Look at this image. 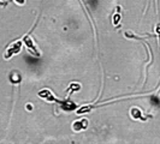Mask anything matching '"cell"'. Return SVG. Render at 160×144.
I'll use <instances>...</instances> for the list:
<instances>
[{"label":"cell","mask_w":160,"mask_h":144,"mask_svg":"<svg viewBox=\"0 0 160 144\" xmlns=\"http://www.w3.org/2000/svg\"><path fill=\"white\" fill-rule=\"evenodd\" d=\"M22 41H16V42H12L10 46H8L6 49H5V53H4V59H11L12 56L15 55V54H18L19 52H21V49H22Z\"/></svg>","instance_id":"obj_1"},{"label":"cell","mask_w":160,"mask_h":144,"mask_svg":"<svg viewBox=\"0 0 160 144\" xmlns=\"http://www.w3.org/2000/svg\"><path fill=\"white\" fill-rule=\"evenodd\" d=\"M15 2H16L17 5H19V6H23V5H25V1L27 0H13Z\"/></svg>","instance_id":"obj_8"},{"label":"cell","mask_w":160,"mask_h":144,"mask_svg":"<svg viewBox=\"0 0 160 144\" xmlns=\"http://www.w3.org/2000/svg\"><path fill=\"white\" fill-rule=\"evenodd\" d=\"M113 24L116 25V26H118V24L120 23V21H122V15H120L119 12H117V13H114L113 15Z\"/></svg>","instance_id":"obj_7"},{"label":"cell","mask_w":160,"mask_h":144,"mask_svg":"<svg viewBox=\"0 0 160 144\" xmlns=\"http://www.w3.org/2000/svg\"><path fill=\"white\" fill-rule=\"evenodd\" d=\"M89 122L87 119H78L76 120L73 124H72V130L75 131V132H80V131H83V130H87L88 127Z\"/></svg>","instance_id":"obj_5"},{"label":"cell","mask_w":160,"mask_h":144,"mask_svg":"<svg viewBox=\"0 0 160 144\" xmlns=\"http://www.w3.org/2000/svg\"><path fill=\"white\" fill-rule=\"evenodd\" d=\"M22 43H23L24 46L27 47V49L32 53V55L35 56H40L41 53L39 52V49H38V47L35 46V43H34V41H32V35L30 34H27L25 36L23 37V40H22Z\"/></svg>","instance_id":"obj_2"},{"label":"cell","mask_w":160,"mask_h":144,"mask_svg":"<svg viewBox=\"0 0 160 144\" xmlns=\"http://www.w3.org/2000/svg\"><path fill=\"white\" fill-rule=\"evenodd\" d=\"M38 96L42 98V100H46L48 102H59V98H57L54 94L49 90V89H42L38 93Z\"/></svg>","instance_id":"obj_3"},{"label":"cell","mask_w":160,"mask_h":144,"mask_svg":"<svg viewBox=\"0 0 160 144\" xmlns=\"http://www.w3.org/2000/svg\"><path fill=\"white\" fill-rule=\"evenodd\" d=\"M58 103L60 104V107L64 109V111H66V112H71V111H75L76 108H77V106L73 103V102H71L70 100H66V101H62V100H59V102Z\"/></svg>","instance_id":"obj_6"},{"label":"cell","mask_w":160,"mask_h":144,"mask_svg":"<svg viewBox=\"0 0 160 144\" xmlns=\"http://www.w3.org/2000/svg\"><path fill=\"white\" fill-rule=\"evenodd\" d=\"M130 115L135 120H142V121H147V119L149 118V115H144L142 109H140L138 107H132L130 109Z\"/></svg>","instance_id":"obj_4"}]
</instances>
